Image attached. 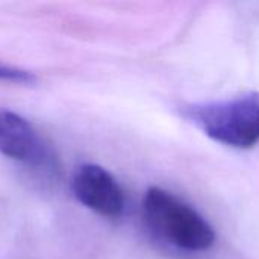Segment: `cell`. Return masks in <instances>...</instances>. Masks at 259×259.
Masks as SVG:
<instances>
[{"mask_svg": "<svg viewBox=\"0 0 259 259\" xmlns=\"http://www.w3.org/2000/svg\"><path fill=\"white\" fill-rule=\"evenodd\" d=\"M0 153L17 161L33 159L38 153L35 129L24 117L9 109H0Z\"/></svg>", "mask_w": 259, "mask_h": 259, "instance_id": "277c9868", "label": "cell"}, {"mask_svg": "<svg viewBox=\"0 0 259 259\" xmlns=\"http://www.w3.org/2000/svg\"><path fill=\"white\" fill-rule=\"evenodd\" d=\"M76 199L88 209L109 219L120 217L124 209V193L117 179L97 164H83L71 179Z\"/></svg>", "mask_w": 259, "mask_h": 259, "instance_id": "3957f363", "label": "cell"}, {"mask_svg": "<svg viewBox=\"0 0 259 259\" xmlns=\"http://www.w3.org/2000/svg\"><path fill=\"white\" fill-rule=\"evenodd\" d=\"M0 80L12 82V83L30 85V83H35L36 77H35L33 73H30L27 70H23V68H18V67L0 62Z\"/></svg>", "mask_w": 259, "mask_h": 259, "instance_id": "5b68a950", "label": "cell"}, {"mask_svg": "<svg viewBox=\"0 0 259 259\" xmlns=\"http://www.w3.org/2000/svg\"><path fill=\"white\" fill-rule=\"evenodd\" d=\"M182 115L211 140L250 149L259 143V93L250 91L225 100L190 103Z\"/></svg>", "mask_w": 259, "mask_h": 259, "instance_id": "6da1fadb", "label": "cell"}, {"mask_svg": "<svg viewBox=\"0 0 259 259\" xmlns=\"http://www.w3.org/2000/svg\"><path fill=\"white\" fill-rule=\"evenodd\" d=\"M143 211L153 232L179 249L203 252L215 243L214 228L194 208L162 188L146 191Z\"/></svg>", "mask_w": 259, "mask_h": 259, "instance_id": "7a4b0ae2", "label": "cell"}]
</instances>
